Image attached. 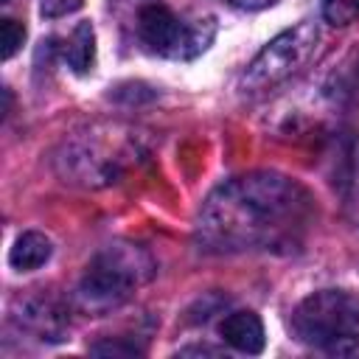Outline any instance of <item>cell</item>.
I'll use <instances>...</instances> for the list:
<instances>
[{
    "mask_svg": "<svg viewBox=\"0 0 359 359\" xmlns=\"http://www.w3.org/2000/svg\"><path fill=\"white\" fill-rule=\"evenodd\" d=\"M311 213L314 202L297 180L252 171L227 180L205 199L196 238L210 252L280 250L300 241Z\"/></svg>",
    "mask_w": 359,
    "mask_h": 359,
    "instance_id": "1",
    "label": "cell"
},
{
    "mask_svg": "<svg viewBox=\"0 0 359 359\" xmlns=\"http://www.w3.org/2000/svg\"><path fill=\"white\" fill-rule=\"evenodd\" d=\"M294 337L328 356L359 353V294L323 289L297 303L292 314Z\"/></svg>",
    "mask_w": 359,
    "mask_h": 359,
    "instance_id": "2",
    "label": "cell"
},
{
    "mask_svg": "<svg viewBox=\"0 0 359 359\" xmlns=\"http://www.w3.org/2000/svg\"><path fill=\"white\" fill-rule=\"evenodd\" d=\"M151 275L154 261L143 247L123 241L109 244L90 261L79 286V300L93 311L115 309L132 294V289L146 283Z\"/></svg>",
    "mask_w": 359,
    "mask_h": 359,
    "instance_id": "3",
    "label": "cell"
},
{
    "mask_svg": "<svg viewBox=\"0 0 359 359\" xmlns=\"http://www.w3.org/2000/svg\"><path fill=\"white\" fill-rule=\"evenodd\" d=\"M317 39H320V31L309 20L286 28L283 34L269 39L261 48V53L247 65V70L241 76V87L247 93H261V90H269V87L286 81L311 59Z\"/></svg>",
    "mask_w": 359,
    "mask_h": 359,
    "instance_id": "4",
    "label": "cell"
},
{
    "mask_svg": "<svg viewBox=\"0 0 359 359\" xmlns=\"http://www.w3.org/2000/svg\"><path fill=\"white\" fill-rule=\"evenodd\" d=\"M137 34L143 45L160 56L194 59L210 45L216 34V22L213 17L185 22L168 6L151 3V6H143L137 14Z\"/></svg>",
    "mask_w": 359,
    "mask_h": 359,
    "instance_id": "5",
    "label": "cell"
},
{
    "mask_svg": "<svg viewBox=\"0 0 359 359\" xmlns=\"http://www.w3.org/2000/svg\"><path fill=\"white\" fill-rule=\"evenodd\" d=\"M224 342L241 353H261L266 334H264V323L258 314L252 311H233L224 317V323L219 325Z\"/></svg>",
    "mask_w": 359,
    "mask_h": 359,
    "instance_id": "6",
    "label": "cell"
},
{
    "mask_svg": "<svg viewBox=\"0 0 359 359\" xmlns=\"http://www.w3.org/2000/svg\"><path fill=\"white\" fill-rule=\"evenodd\" d=\"M22 323L28 328H34L42 339H62V331H65V311L56 306L53 297H34L25 303V314H22Z\"/></svg>",
    "mask_w": 359,
    "mask_h": 359,
    "instance_id": "7",
    "label": "cell"
},
{
    "mask_svg": "<svg viewBox=\"0 0 359 359\" xmlns=\"http://www.w3.org/2000/svg\"><path fill=\"white\" fill-rule=\"evenodd\" d=\"M50 252H53L50 241H48L42 233L28 230V233H22V236L14 241V247H11V252H8V264H11L14 269H20V272H31V269H39V266L50 258Z\"/></svg>",
    "mask_w": 359,
    "mask_h": 359,
    "instance_id": "8",
    "label": "cell"
},
{
    "mask_svg": "<svg viewBox=\"0 0 359 359\" xmlns=\"http://www.w3.org/2000/svg\"><path fill=\"white\" fill-rule=\"evenodd\" d=\"M65 62L76 70V73H87L95 62V31L90 22H79L73 28V34L67 36L65 48H62Z\"/></svg>",
    "mask_w": 359,
    "mask_h": 359,
    "instance_id": "9",
    "label": "cell"
},
{
    "mask_svg": "<svg viewBox=\"0 0 359 359\" xmlns=\"http://www.w3.org/2000/svg\"><path fill=\"white\" fill-rule=\"evenodd\" d=\"M323 17L331 25H348L359 17V0H323Z\"/></svg>",
    "mask_w": 359,
    "mask_h": 359,
    "instance_id": "10",
    "label": "cell"
},
{
    "mask_svg": "<svg viewBox=\"0 0 359 359\" xmlns=\"http://www.w3.org/2000/svg\"><path fill=\"white\" fill-rule=\"evenodd\" d=\"M22 39H25V28L17 20H11V17L0 20V56L3 59H11L20 50Z\"/></svg>",
    "mask_w": 359,
    "mask_h": 359,
    "instance_id": "11",
    "label": "cell"
},
{
    "mask_svg": "<svg viewBox=\"0 0 359 359\" xmlns=\"http://www.w3.org/2000/svg\"><path fill=\"white\" fill-rule=\"evenodd\" d=\"M84 0H39V11L45 17H65L76 8H81Z\"/></svg>",
    "mask_w": 359,
    "mask_h": 359,
    "instance_id": "12",
    "label": "cell"
},
{
    "mask_svg": "<svg viewBox=\"0 0 359 359\" xmlns=\"http://www.w3.org/2000/svg\"><path fill=\"white\" fill-rule=\"evenodd\" d=\"M93 353H101V356H137L140 348L135 345H123V342H98L90 348Z\"/></svg>",
    "mask_w": 359,
    "mask_h": 359,
    "instance_id": "13",
    "label": "cell"
},
{
    "mask_svg": "<svg viewBox=\"0 0 359 359\" xmlns=\"http://www.w3.org/2000/svg\"><path fill=\"white\" fill-rule=\"evenodd\" d=\"M230 6H236V8H247V11H258V8H266V6H272L275 0H227Z\"/></svg>",
    "mask_w": 359,
    "mask_h": 359,
    "instance_id": "14",
    "label": "cell"
},
{
    "mask_svg": "<svg viewBox=\"0 0 359 359\" xmlns=\"http://www.w3.org/2000/svg\"><path fill=\"white\" fill-rule=\"evenodd\" d=\"M0 3H8V0H0Z\"/></svg>",
    "mask_w": 359,
    "mask_h": 359,
    "instance_id": "15",
    "label": "cell"
}]
</instances>
